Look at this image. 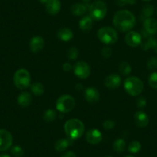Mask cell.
<instances>
[{"mask_svg": "<svg viewBox=\"0 0 157 157\" xmlns=\"http://www.w3.org/2000/svg\"><path fill=\"white\" fill-rule=\"evenodd\" d=\"M113 25L121 33L131 31L136 24V17L130 11L126 10H119L115 13L113 19Z\"/></svg>", "mask_w": 157, "mask_h": 157, "instance_id": "6da1fadb", "label": "cell"}, {"mask_svg": "<svg viewBox=\"0 0 157 157\" xmlns=\"http://www.w3.org/2000/svg\"><path fill=\"white\" fill-rule=\"evenodd\" d=\"M64 131L67 138L75 140L81 138L85 132V126L78 119H70L64 125Z\"/></svg>", "mask_w": 157, "mask_h": 157, "instance_id": "7a4b0ae2", "label": "cell"}, {"mask_svg": "<svg viewBox=\"0 0 157 157\" xmlns=\"http://www.w3.org/2000/svg\"><path fill=\"white\" fill-rule=\"evenodd\" d=\"M124 89L129 96H138L143 91L144 85L139 77L129 76L125 80Z\"/></svg>", "mask_w": 157, "mask_h": 157, "instance_id": "3957f363", "label": "cell"}, {"mask_svg": "<svg viewBox=\"0 0 157 157\" xmlns=\"http://www.w3.org/2000/svg\"><path fill=\"white\" fill-rule=\"evenodd\" d=\"M15 86L20 90L27 89L31 85V75L25 69H19L16 71L13 75Z\"/></svg>", "mask_w": 157, "mask_h": 157, "instance_id": "277c9868", "label": "cell"}, {"mask_svg": "<svg viewBox=\"0 0 157 157\" xmlns=\"http://www.w3.org/2000/svg\"><path fill=\"white\" fill-rule=\"evenodd\" d=\"M89 12L93 20L100 21L106 16L108 8L106 3L102 0H96L90 6Z\"/></svg>", "mask_w": 157, "mask_h": 157, "instance_id": "5b68a950", "label": "cell"}, {"mask_svg": "<svg viewBox=\"0 0 157 157\" xmlns=\"http://www.w3.org/2000/svg\"><path fill=\"white\" fill-rule=\"evenodd\" d=\"M98 39L106 45L114 44L118 40V33L115 29L109 26L102 27L98 30Z\"/></svg>", "mask_w": 157, "mask_h": 157, "instance_id": "8992f818", "label": "cell"}, {"mask_svg": "<svg viewBox=\"0 0 157 157\" xmlns=\"http://www.w3.org/2000/svg\"><path fill=\"white\" fill-rule=\"evenodd\" d=\"M75 105L74 98L70 95H63L59 96L56 100V107L59 112L63 113H67L72 111Z\"/></svg>", "mask_w": 157, "mask_h": 157, "instance_id": "52a82bcc", "label": "cell"}, {"mask_svg": "<svg viewBox=\"0 0 157 157\" xmlns=\"http://www.w3.org/2000/svg\"><path fill=\"white\" fill-rule=\"evenodd\" d=\"M73 72L78 78L86 79L91 74V69L88 63L84 61H79L74 65Z\"/></svg>", "mask_w": 157, "mask_h": 157, "instance_id": "ba28073f", "label": "cell"}, {"mask_svg": "<svg viewBox=\"0 0 157 157\" xmlns=\"http://www.w3.org/2000/svg\"><path fill=\"white\" fill-rule=\"evenodd\" d=\"M13 137L10 131L0 129V152L8 150L13 145Z\"/></svg>", "mask_w": 157, "mask_h": 157, "instance_id": "9c48e42d", "label": "cell"}, {"mask_svg": "<svg viewBox=\"0 0 157 157\" xmlns=\"http://www.w3.org/2000/svg\"><path fill=\"white\" fill-rule=\"evenodd\" d=\"M125 41H126V44L130 47H137L141 45L142 36L137 32L129 31L125 36Z\"/></svg>", "mask_w": 157, "mask_h": 157, "instance_id": "30bf717a", "label": "cell"}, {"mask_svg": "<svg viewBox=\"0 0 157 157\" xmlns=\"http://www.w3.org/2000/svg\"><path fill=\"white\" fill-rule=\"evenodd\" d=\"M122 83V79L120 75L116 73H112L109 75L106 78H105L104 84L105 87L110 90H115L120 87Z\"/></svg>", "mask_w": 157, "mask_h": 157, "instance_id": "8fae6325", "label": "cell"}, {"mask_svg": "<svg viewBox=\"0 0 157 157\" xmlns=\"http://www.w3.org/2000/svg\"><path fill=\"white\" fill-rule=\"evenodd\" d=\"M86 140L92 145H96L101 143L102 140V132L96 129H91L86 133Z\"/></svg>", "mask_w": 157, "mask_h": 157, "instance_id": "7c38bea8", "label": "cell"}, {"mask_svg": "<svg viewBox=\"0 0 157 157\" xmlns=\"http://www.w3.org/2000/svg\"><path fill=\"white\" fill-rule=\"evenodd\" d=\"M45 45L44 39L42 36H33L29 42V48L30 50L33 52V53H37L39 52L42 49H43Z\"/></svg>", "mask_w": 157, "mask_h": 157, "instance_id": "4fadbf2b", "label": "cell"}, {"mask_svg": "<svg viewBox=\"0 0 157 157\" xmlns=\"http://www.w3.org/2000/svg\"><path fill=\"white\" fill-rule=\"evenodd\" d=\"M149 119L148 115L143 111H137L134 115V123L138 127L145 128L148 126Z\"/></svg>", "mask_w": 157, "mask_h": 157, "instance_id": "5bb4252c", "label": "cell"}, {"mask_svg": "<svg viewBox=\"0 0 157 157\" xmlns=\"http://www.w3.org/2000/svg\"><path fill=\"white\" fill-rule=\"evenodd\" d=\"M84 97L86 100L88 102L92 104L96 103L99 100L100 94H99L98 90L94 87H89L84 92Z\"/></svg>", "mask_w": 157, "mask_h": 157, "instance_id": "9a60e30c", "label": "cell"}, {"mask_svg": "<svg viewBox=\"0 0 157 157\" xmlns=\"http://www.w3.org/2000/svg\"><path fill=\"white\" fill-rule=\"evenodd\" d=\"M61 10V2L59 0H48L46 3V10L51 16L58 14Z\"/></svg>", "mask_w": 157, "mask_h": 157, "instance_id": "2e32d148", "label": "cell"}, {"mask_svg": "<svg viewBox=\"0 0 157 157\" xmlns=\"http://www.w3.org/2000/svg\"><path fill=\"white\" fill-rule=\"evenodd\" d=\"M143 29L148 35H155L157 33V21L152 18L145 19L143 21Z\"/></svg>", "mask_w": 157, "mask_h": 157, "instance_id": "e0dca14e", "label": "cell"}, {"mask_svg": "<svg viewBox=\"0 0 157 157\" xmlns=\"http://www.w3.org/2000/svg\"><path fill=\"white\" fill-rule=\"evenodd\" d=\"M79 28L84 33H89L92 30L93 25V19L90 16H85L79 21Z\"/></svg>", "mask_w": 157, "mask_h": 157, "instance_id": "ac0fdd59", "label": "cell"}, {"mask_svg": "<svg viewBox=\"0 0 157 157\" xmlns=\"http://www.w3.org/2000/svg\"><path fill=\"white\" fill-rule=\"evenodd\" d=\"M33 101L32 95L29 92H22L18 96L17 102L21 107H28Z\"/></svg>", "mask_w": 157, "mask_h": 157, "instance_id": "d6986e66", "label": "cell"}, {"mask_svg": "<svg viewBox=\"0 0 157 157\" xmlns=\"http://www.w3.org/2000/svg\"><path fill=\"white\" fill-rule=\"evenodd\" d=\"M57 37L61 41L67 43V42L70 41L71 39H72L73 33L70 29L64 27V28H62L59 30L58 33H57Z\"/></svg>", "mask_w": 157, "mask_h": 157, "instance_id": "ffe728a7", "label": "cell"}, {"mask_svg": "<svg viewBox=\"0 0 157 157\" xmlns=\"http://www.w3.org/2000/svg\"><path fill=\"white\" fill-rule=\"evenodd\" d=\"M87 6L82 3H75L71 6V13L76 16H83L87 12Z\"/></svg>", "mask_w": 157, "mask_h": 157, "instance_id": "44dd1931", "label": "cell"}, {"mask_svg": "<svg viewBox=\"0 0 157 157\" xmlns=\"http://www.w3.org/2000/svg\"><path fill=\"white\" fill-rule=\"evenodd\" d=\"M71 141L72 140H69V138L67 139H59L57 140L54 144V148L57 152H63L68 149L71 144Z\"/></svg>", "mask_w": 157, "mask_h": 157, "instance_id": "7402d4cb", "label": "cell"}, {"mask_svg": "<svg viewBox=\"0 0 157 157\" xmlns=\"http://www.w3.org/2000/svg\"><path fill=\"white\" fill-rule=\"evenodd\" d=\"M126 141L122 138H119L117 139V140H115L113 145V150H114L115 152H118V153H122V152H124L125 149H126Z\"/></svg>", "mask_w": 157, "mask_h": 157, "instance_id": "603a6c76", "label": "cell"}, {"mask_svg": "<svg viewBox=\"0 0 157 157\" xmlns=\"http://www.w3.org/2000/svg\"><path fill=\"white\" fill-rule=\"evenodd\" d=\"M30 90L33 95L36 96H40L44 93L45 88L40 82H34L30 85Z\"/></svg>", "mask_w": 157, "mask_h": 157, "instance_id": "cb8c5ba5", "label": "cell"}, {"mask_svg": "<svg viewBox=\"0 0 157 157\" xmlns=\"http://www.w3.org/2000/svg\"><path fill=\"white\" fill-rule=\"evenodd\" d=\"M157 44L156 39L154 37L151 36L147 39V40L145 42H142L141 43V48L143 50H148L149 49H154L155 46Z\"/></svg>", "mask_w": 157, "mask_h": 157, "instance_id": "d4e9b609", "label": "cell"}, {"mask_svg": "<svg viewBox=\"0 0 157 157\" xmlns=\"http://www.w3.org/2000/svg\"><path fill=\"white\" fill-rule=\"evenodd\" d=\"M154 13V8L152 5H146L143 8L141 12V19L145 20L146 19H149L151 18V16L153 15Z\"/></svg>", "mask_w": 157, "mask_h": 157, "instance_id": "484cf974", "label": "cell"}, {"mask_svg": "<svg viewBox=\"0 0 157 157\" xmlns=\"http://www.w3.org/2000/svg\"><path fill=\"white\" fill-rule=\"evenodd\" d=\"M56 118V112L54 109H47L43 114V120L46 123H52Z\"/></svg>", "mask_w": 157, "mask_h": 157, "instance_id": "4316f807", "label": "cell"}, {"mask_svg": "<svg viewBox=\"0 0 157 157\" xmlns=\"http://www.w3.org/2000/svg\"><path fill=\"white\" fill-rule=\"evenodd\" d=\"M119 71L123 75H128L132 72V67L127 62H122L119 66Z\"/></svg>", "mask_w": 157, "mask_h": 157, "instance_id": "83f0119b", "label": "cell"}, {"mask_svg": "<svg viewBox=\"0 0 157 157\" xmlns=\"http://www.w3.org/2000/svg\"><path fill=\"white\" fill-rule=\"evenodd\" d=\"M141 149V143L139 141H132L128 146V151L130 153H137Z\"/></svg>", "mask_w": 157, "mask_h": 157, "instance_id": "f1b7e54d", "label": "cell"}, {"mask_svg": "<svg viewBox=\"0 0 157 157\" xmlns=\"http://www.w3.org/2000/svg\"><path fill=\"white\" fill-rule=\"evenodd\" d=\"M11 154L14 157H22L24 150L20 146H14L11 148Z\"/></svg>", "mask_w": 157, "mask_h": 157, "instance_id": "f546056e", "label": "cell"}, {"mask_svg": "<svg viewBox=\"0 0 157 157\" xmlns=\"http://www.w3.org/2000/svg\"><path fill=\"white\" fill-rule=\"evenodd\" d=\"M149 85L154 90H157V72H154L150 74L148 79Z\"/></svg>", "mask_w": 157, "mask_h": 157, "instance_id": "4dcf8cb0", "label": "cell"}, {"mask_svg": "<svg viewBox=\"0 0 157 157\" xmlns=\"http://www.w3.org/2000/svg\"><path fill=\"white\" fill-rule=\"evenodd\" d=\"M67 56L69 59L75 60L78 56V50L75 47H71L67 52Z\"/></svg>", "mask_w": 157, "mask_h": 157, "instance_id": "1f68e13d", "label": "cell"}, {"mask_svg": "<svg viewBox=\"0 0 157 157\" xmlns=\"http://www.w3.org/2000/svg\"><path fill=\"white\" fill-rule=\"evenodd\" d=\"M136 0H116V3L118 6L123 7L126 5H134Z\"/></svg>", "mask_w": 157, "mask_h": 157, "instance_id": "d6a6232c", "label": "cell"}, {"mask_svg": "<svg viewBox=\"0 0 157 157\" xmlns=\"http://www.w3.org/2000/svg\"><path fill=\"white\" fill-rule=\"evenodd\" d=\"M116 126V123H115L113 120H107L103 122L102 123V126H103L104 129L105 130H110V129H113V128Z\"/></svg>", "mask_w": 157, "mask_h": 157, "instance_id": "836d02e7", "label": "cell"}, {"mask_svg": "<svg viewBox=\"0 0 157 157\" xmlns=\"http://www.w3.org/2000/svg\"><path fill=\"white\" fill-rule=\"evenodd\" d=\"M101 54H102V56L104 58H109L112 56V54H113V50H112L111 48L108 47V46H105V47L102 49V50H101Z\"/></svg>", "mask_w": 157, "mask_h": 157, "instance_id": "e575fe53", "label": "cell"}, {"mask_svg": "<svg viewBox=\"0 0 157 157\" xmlns=\"http://www.w3.org/2000/svg\"><path fill=\"white\" fill-rule=\"evenodd\" d=\"M147 67L149 69H155L157 68V58L152 57L147 62Z\"/></svg>", "mask_w": 157, "mask_h": 157, "instance_id": "d590c367", "label": "cell"}, {"mask_svg": "<svg viewBox=\"0 0 157 157\" xmlns=\"http://www.w3.org/2000/svg\"><path fill=\"white\" fill-rule=\"evenodd\" d=\"M137 105L139 108H143L146 105V100L145 99L144 97H141L138 99L137 101Z\"/></svg>", "mask_w": 157, "mask_h": 157, "instance_id": "8d00e7d4", "label": "cell"}, {"mask_svg": "<svg viewBox=\"0 0 157 157\" xmlns=\"http://www.w3.org/2000/svg\"><path fill=\"white\" fill-rule=\"evenodd\" d=\"M63 69L65 72H70V71L73 69V67H72V66L70 63H65L63 65Z\"/></svg>", "mask_w": 157, "mask_h": 157, "instance_id": "74e56055", "label": "cell"}, {"mask_svg": "<svg viewBox=\"0 0 157 157\" xmlns=\"http://www.w3.org/2000/svg\"><path fill=\"white\" fill-rule=\"evenodd\" d=\"M62 157H76V155H75V154L73 152H72V151H69V152L63 154V155H62Z\"/></svg>", "mask_w": 157, "mask_h": 157, "instance_id": "f35d334b", "label": "cell"}, {"mask_svg": "<svg viewBox=\"0 0 157 157\" xmlns=\"http://www.w3.org/2000/svg\"><path fill=\"white\" fill-rule=\"evenodd\" d=\"M75 89H76L77 90H78V91H79V90H80L81 89H82V84H80V83L77 84L76 86H75Z\"/></svg>", "mask_w": 157, "mask_h": 157, "instance_id": "ab89813d", "label": "cell"}, {"mask_svg": "<svg viewBox=\"0 0 157 157\" xmlns=\"http://www.w3.org/2000/svg\"><path fill=\"white\" fill-rule=\"evenodd\" d=\"M0 157H11V156H10V155H8V154L3 153V154H1V155H0Z\"/></svg>", "mask_w": 157, "mask_h": 157, "instance_id": "60d3db41", "label": "cell"}, {"mask_svg": "<svg viewBox=\"0 0 157 157\" xmlns=\"http://www.w3.org/2000/svg\"><path fill=\"white\" fill-rule=\"evenodd\" d=\"M47 1L48 0H39V2H41V3H43V4H46Z\"/></svg>", "mask_w": 157, "mask_h": 157, "instance_id": "b9f144b4", "label": "cell"}, {"mask_svg": "<svg viewBox=\"0 0 157 157\" xmlns=\"http://www.w3.org/2000/svg\"><path fill=\"white\" fill-rule=\"evenodd\" d=\"M153 49H154V51H155V52L157 53V44H156V46H155V47H154Z\"/></svg>", "mask_w": 157, "mask_h": 157, "instance_id": "7bdbcfd3", "label": "cell"}, {"mask_svg": "<svg viewBox=\"0 0 157 157\" xmlns=\"http://www.w3.org/2000/svg\"><path fill=\"white\" fill-rule=\"evenodd\" d=\"M82 1L84 2H90L91 0H82Z\"/></svg>", "mask_w": 157, "mask_h": 157, "instance_id": "ee69618b", "label": "cell"}, {"mask_svg": "<svg viewBox=\"0 0 157 157\" xmlns=\"http://www.w3.org/2000/svg\"><path fill=\"white\" fill-rule=\"evenodd\" d=\"M104 157H113V156H111V155H105Z\"/></svg>", "mask_w": 157, "mask_h": 157, "instance_id": "f6af8a7d", "label": "cell"}, {"mask_svg": "<svg viewBox=\"0 0 157 157\" xmlns=\"http://www.w3.org/2000/svg\"><path fill=\"white\" fill-rule=\"evenodd\" d=\"M126 157H134V156H132V155H127V156Z\"/></svg>", "mask_w": 157, "mask_h": 157, "instance_id": "bcb514c9", "label": "cell"}, {"mask_svg": "<svg viewBox=\"0 0 157 157\" xmlns=\"http://www.w3.org/2000/svg\"><path fill=\"white\" fill-rule=\"evenodd\" d=\"M143 1H146V2H148V1H151V0H143Z\"/></svg>", "mask_w": 157, "mask_h": 157, "instance_id": "7dc6e473", "label": "cell"}]
</instances>
